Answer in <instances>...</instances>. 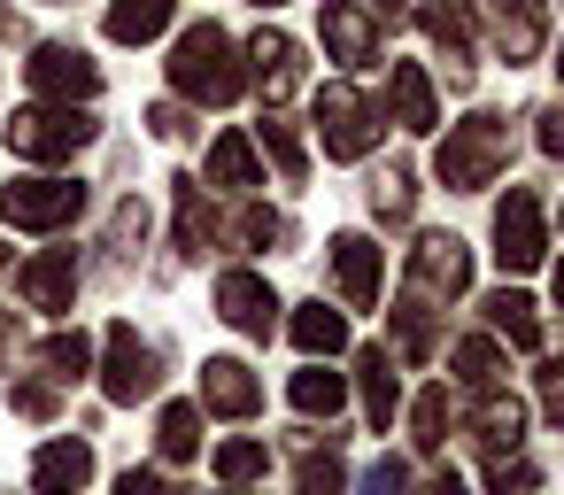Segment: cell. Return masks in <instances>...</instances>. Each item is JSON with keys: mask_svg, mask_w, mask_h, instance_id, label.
<instances>
[{"mask_svg": "<svg viewBox=\"0 0 564 495\" xmlns=\"http://www.w3.org/2000/svg\"><path fill=\"white\" fill-rule=\"evenodd\" d=\"M171 86H178L186 101H202V109H225V101H240L248 71L232 63V40H225L217 24H194V32L171 47Z\"/></svg>", "mask_w": 564, "mask_h": 495, "instance_id": "obj_1", "label": "cell"}, {"mask_svg": "<svg viewBox=\"0 0 564 495\" xmlns=\"http://www.w3.org/2000/svg\"><path fill=\"white\" fill-rule=\"evenodd\" d=\"M510 163V125L502 117H464V125H448V140H441V155H433V171H441V186L448 194H479V186H495V171Z\"/></svg>", "mask_w": 564, "mask_h": 495, "instance_id": "obj_2", "label": "cell"}, {"mask_svg": "<svg viewBox=\"0 0 564 495\" xmlns=\"http://www.w3.org/2000/svg\"><path fill=\"white\" fill-rule=\"evenodd\" d=\"M0 217L24 233H63L70 217H86V186L78 179H9L0 186Z\"/></svg>", "mask_w": 564, "mask_h": 495, "instance_id": "obj_3", "label": "cell"}, {"mask_svg": "<svg viewBox=\"0 0 564 495\" xmlns=\"http://www.w3.org/2000/svg\"><path fill=\"white\" fill-rule=\"evenodd\" d=\"M86 140H94V117L55 109V101H32V109H17V125H9V148H17L24 163H63V155H78Z\"/></svg>", "mask_w": 564, "mask_h": 495, "instance_id": "obj_4", "label": "cell"}, {"mask_svg": "<svg viewBox=\"0 0 564 495\" xmlns=\"http://www.w3.org/2000/svg\"><path fill=\"white\" fill-rule=\"evenodd\" d=\"M317 132H325V155L356 163V155L379 148V109H371L356 86H325V94H317Z\"/></svg>", "mask_w": 564, "mask_h": 495, "instance_id": "obj_5", "label": "cell"}, {"mask_svg": "<svg viewBox=\"0 0 564 495\" xmlns=\"http://www.w3.org/2000/svg\"><path fill=\"white\" fill-rule=\"evenodd\" d=\"M24 78H32V94H47L55 109H78V101L101 94V71H94L78 47H40V55L24 63Z\"/></svg>", "mask_w": 564, "mask_h": 495, "instance_id": "obj_6", "label": "cell"}, {"mask_svg": "<svg viewBox=\"0 0 564 495\" xmlns=\"http://www.w3.org/2000/svg\"><path fill=\"white\" fill-rule=\"evenodd\" d=\"M549 256V240H541V202L525 194V186H510V202L495 209V263L502 271H533Z\"/></svg>", "mask_w": 564, "mask_h": 495, "instance_id": "obj_7", "label": "cell"}, {"mask_svg": "<svg viewBox=\"0 0 564 495\" xmlns=\"http://www.w3.org/2000/svg\"><path fill=\"white\" fill-rule=\"evenodd\" d=\"M410 287H417V294H464V287H471V248H464L456 233H425V240L410 248Z\"/></svg>", "mask_w": 564, "mask_h": 495, "instance_id": "obj_8", "label": "cell"}, {"mask_svg": "<svg viewBox=\"0 0 564 495\" xmlns=\"http://www.w3.org/2000/svg\"><path fill=\"white\" fill-rule=\"evenodd\" d=\"M325 55L348 63V71L379 63V17L364 9V0H325Z\"/></svg>", "mask_w": 564, "mask_h": 495, "instance_id": "obj_9", "label": "cell"}, {"mask_svg": "<svg viewBox=\"0 0 564 495\" xmlns=\"http://www.w3.org/2000/svg\"><path fill=\"white\" fill-rule=\"evenodd\" d=\"M487 32H495V55L502 63H533L541 40H549V9H541V0H495Z\"/></svg>", "mask_w": 564, "mask_h": 495, "instance_id": "obj_10", "label": "cell"}, {"mask_svg": "<svg viewBox=\"0 0 564 495\" xmlns=\"http://www.w3.org/2000/svg\"><path fill=\"white\" fill-rule=\"evenodd\" d=\"M17 287H24V302H32V310L63 318V310L78 302V248H47V256H32Z\"/></svg>", "mask_w": 564, "mask_h": 495, "instance_id": "obj_11", "label": "cell"}, {"mask_svg": "<svg viewBox=\"0 0 564 495\" xmlns=\"http://www.w3.org/2000/svg\"><path fill=\"white\" fill-rule=\"evenodd\" d=\"M217 318L263 341V333L279 325V294H271V287L256 279V271H225V279H217Z\"/></svg>", "mask_w": 564, "mask_h": 495, "instance_id": "obj_12", "label": "cell"}, {"mask_svg": "<svg viewBox=\"0 0 564 495\" xmlns=\"http://www.w3.org/2000/svg\"><path fill=\"white\" fill-rule=\"evenodd\" d=\"M101 387L117 402H140L155 387V348L140 341V325H109V372H101Z\"/></svg>", "mask_w": 564, "mask_h": 495, "instance_id": "obj_13", "label": "cell"}, {"mask_svg": "<svg viewBox=\"0 0 564 495\" xmlns=\"http://www.w3.org/2000/svg\"><path fill=\"white\" fill-rule=\"evenodd\" d=\"M248 63H256L263 101H294V94H302V47H294L286 32H256V40H248Z\"/></svg>", "mask_w": 564, "mask_h": 495, "instance_id": "obj_14", "label": "cell"}, {"mask_svg": "<svg viewBox=\"0 0 564 495\" xmlns=\"http://www.w3.org/2000/svg\"><path fill=\"white\" fill-rule=\"evenodd\" d=\"M202 402H209L217 418H248V410L263 402V387H256V372H248L240 356H209V364H202Z\"/></svg>", "mask_w": 564, "mask_h": 495, "instance_id": "obj_15", "label": "cell"}, {"mask_svg": "<svg viewBox=\"0 0 564 495\" xmlns=\"http://www.w3.org/2000/svg\"><path fill=\"white\" fill-rule=\"evenodd\" d=\"M333 279H340L348 310H371V302H379V248H371L364 233H340V240H333Z\"/></svg>", "mask_w": 564, "mask_h": 495, "instance_id": "obj_16", "label": "cell"}, {"mask_svg": "<svg viewBox=\"0 0 564 495\" xmlns=\"http://www.w3.org/2000/svg\"><path fill=\"white\" fill-rule=\"evenodd\" d=\"M86 480H94V449L86 441H47L32 456V487L40 495H86Z\"/></svg>", "mask_w": 564, "mask_h": 495, "instance_id": "obj_17", "label": "cell"}, {"mask_svg": "<svg viewBox=\"0 0 564 495\" xmlns=\"http://www.w3.org/2000/svg\"><path fill=\"white\" fill-rule=\"evenodd\" d=\"M387 86H394V117H402L410 132H433V125H441V101H433V78H425L417 63H394V71H387Z\"/></svg>", "mask_w": 564, "mask_h": 495, "instance_id": "obj_18", "label": "cell"}, {"mask_svg": "<svg viewBox=\"0 0 564 495\" xmlns=\"http://www.w3.org/2000/svg\"><path fill=\"white\" fill-rule=\"evenodd\" d=\"M171 17H178V0H109V40H117V47H140V40H155Z\"/></svg>", "mask_w": 564, "mask_h": 495, "instance_id": "obj_19", "label": "cell"}, {"mask_svg": "<svg viewBox=\"0 0 564 495\" xmlns=\"http://www.w3.org/2000/svg\"><path fill=\"white\" fill-rule=\"evenodd\" d=\"M209 186H225V194L263 186V171H256V140H248V132H225V140L209 148Z\"/></svg>", "mask_w": 564, "mask_h": 495, "instance_id": "obj_20", "label": "cell"}, {"mask_svg": "<svg viewBox=\"0 0 564 495\" xmlns=\"http://www.w3.org/2000/svg\"><path fill=\"white\" fill-rule=\"evenodd\" d=\"M286 333H294L302 356H340V348H348V325H340V310H325V302H302V310L286 318Z\"/></svg>", "mask_w": 564, "mask_h": 495, "instance_id": "obj_21", "label": "cell"}, {"mask_svg": "<svg viewBox=\"0 0 564 495\" xmlns=\"http://www.w3.org/2000/svg\"><path fill=\"white\" fill-rule=\"evenodd\" d=\"M487 325H495L510 348H541V318H533V302H525L518 287H495V294H487Z\"/></svg>", "mask_w": 564, "mask_h": 495, "instance_id": "obj_22", "label": "cell"}, {"mask_svg": "<svg viewBox=\"0 0 564 495\" xmlns=\"http://www.w3.org/2000/svg\"><path fill=\"white\" fill-rule=\"evenodd\" d=\"M356 372H364V410H371V426L387 433V418H394V402H402V395H394V364H387V348H364Z\"/></svg>", "mask_w": 564, "mask_h": 495, "instance_id": "obj_23", "label": "cell"}, {"mask_svg": "<svg viewBox=\"0 0 564 495\" xmlns=\"http://www.w3.org/2000/svg\"><path fill=\"white\" fill-rule=\"evenodd\" d=\"M340 402H348V379H340V372H325V364L294 372V410H302V418H333Z\"/></svg>", "mask_w": 564, "mask_h": 495, "instance_id": "obj_24", "label": "cell"}, {"mask_svg": "<svg viewBox=\"0 0 564 495\" xmlns=\"http://www.w3.org/2000/svg\"><path fill=\"white\" fill-rule=\"evenodd\" d=\"M155 449H163L171 464H186V456L202 449V410H194V402H171V410L155 418Z\"/></svg>", "mask_w": 564, "mask_h": 495, "instance_id": "obj_25", "label": "cell"}, {"mask_svg": "<svg viewBox=\"0 0 564 495\" xmlns=\"http://www.w3.org/2000/svg\"><path fill=\"white\" fill-rule=\"evenodd\" d=\"M387 318H394V341H402V356H410V364H425V356H433V310H425V294L394 302Z\"/></svg>", "mask_w": 564, "mask_h": 495, "instance_id": "obj_26", "label": "cell"}, {"mask_svg": "<svg viewBox=\"0 0 564 495\" xmlns=\"http://www.w3.org/2000/svg\"><path fill=\"white\" fill-rule=\"evenodd\" d=\"M502 372H510V364H502V348H495V341H456V379H464V387L495 395V387H502Z\"/></svg>", "mask_w": 564, "mask_h": 495, "instance_id": "obj_27", "label": "cell"}, {"mask_svg": "<svg viewBox=\"0 0 564 495\" xmlns=\"http://www.w3.org/2000/svg\"><path fill=\"white\" fill-rule=\"evenodd\" d=\"M471 433H479L487 449H518V433H525V402H510V395H487Z\"/></svg>", "mask_w": 564, "mask_h": 495, "instance_id": "obj_28", "label": "cell"}, {"mask_svg": "<svg viewBox=\"0 0 564 495\" xmlns=\"http://www.w3.org/2000/svg\"><path fill=\"white\" fill-rule=\"evenodd\" d=\"M86 364H94V348H86V333H55V341H40V372L47 379H86Z\"/></svg>", "mask_w": 564, "mask_h": 495, "instance_id": "obj_29", "label": "cell"}, {"mask_svg": "<svg viewBox=\"0 0 564 495\" xmlns=\"http://www.w3.org/2000/svg\"><path fill=\"white\" fill-rule=\"evenodd\" d=\"M410 202H417V186H410V171H402V163H387V171L371 179V217H387V225H402V217H410Z\"/></svg>", "mask_w": 564, "mask_h": 495, "instance_id": "obj_30", "label": "cell"}, {"mask_svg": "<svg viewBox=\"0 0 564 495\" xmlns=\"http://www.w3.org/2000/svg\"><path fill=\"white\" fill-rule=\"evenodd\" d=\"M209 233H217V225H209V209H202V179H178V248L202 256Z\"/></svg>", "mask_w": 564, "mask_h": 495, "instance_id": "obj_31", "label": "cell"}, {"mask_svg": "<svg viewBox=\"0 0 564 495\" xmlns=\"http://www.w3.org/2000/svg\"><path fill=\"white\" fill-rule=\"evenodd\" d=\"M410 441H417V449H441V441H448V387H425V395H417Z\"/></svg>", "mask_w": 564, "mask_h": 495, "instance_id": "obj_32", "label": "cell"}, {"mask_svg": "<svg viewBox=\"0 0 564 495\" xmlns=\"http://www.w3.org/2000/svg\"><path fill=\"white\" fill-rule=\"evenodd\" d=\"M425 32H433V47H448V63H456V78H464V55H471L464 9H425Z\"/></svg>", "mask_w": 564, "mask_h": 495, "instance_id": "obj_33", "label": "cell"}, {"mask_svg": "<svg viewBox=\"0 0 564 495\" xmlns=\"http://www.w3.org/2000/svg\"><path fill=\"white\" fill-rule=\"evenodd\" d=\"M263 464H271L263 441H225V449H217V480H225V487H248Z\"/></svg>", "mask_w": 564, "mask_h": 495, "instance_id": "obj_34", "label": "cell"}, {"mask_svg": "<svg viewBox=\"0 0 564 495\" xmlns=\"http://www.w3.org/2000/svg\"><path fill=\"white\" fill-rule=\"evenodd\" d=\"M263 148H271V155H279V171H286V179L302 186L310 155H302V140H294V125H286V117H263Z\"/></svg>", "mask_w": 564, "mask_h": 495, "instance_id": "obj_35", "label": "cell"}, {"mask_svg": "<svg viewBox=\"0 0 564 495\" xmlns=\"http://www.w3.org/2000/svg\"><path fill=\"white\" fill-rule=\"evenodd\" d=\"M525 487H533V464L525 456H495L487 464V495H525Z\"/></svg>", "mask_w": 564, "mask_h": 495, "instance_id": "obj_36", "label": "cell"}, {"mask_svg": "<svg viewBox=\"0 0 564 495\" xmlns=\"http://www.w3.org/2000/svg\"><path fill=\"white\" fill-rule=\"evenodd\" d=\"M302 495H340V456H333V449H325V456H317V449L302 456Z\"/></svg>", "mask_w": 564, "mask_h": 495, "instance_id": "obj_37", "label": "cell"}, {"mask_svg": "<svg viewBox=\"0 0 564 495\" xmlns=\"http://www.w3.org/2000/svg\"><path fill=\"white\" fill-rule=\"evenodd\" d=\"M364 495H410V464H402V456H379V464L364 472Z\"/></svg>", "mask_w": 564, "mask_h": 495, "instance_id": "obj_38", "label": "cell"}, {"mask_svg": "<svg viewBox=\"0 0 564 495\" xmlns=\"http://www.w3.org/2000/svg\"><path fill=\"white\" fill-rule=\"evenodd\" d=\"M541 410L564 426V356H549V364H541Z\"/></svg>", "mask_w": 564, "mask_h": 495, "instance_id": "obj_39", "label": "cell"}, {"mask_svg": "<svg viewBox=\"0 0 564 495\" xmlns=\"http://www.w3.org/2000/svg\"><path fill=\"white\" fill-rule=\"evenodd\" d=\"M232 233H240L248 248H263V240H279V217H271V209H240V225H232Z\"/></svg>", "mask_w": 564, "mask_h": 495, "instance_id": "obj_40", "label": "cell"}, {"mask_svg": "<svg viewBox=\"0 0 564 495\" xmlns=\"http://www.w3.org/2000/svg\"><path fill=\"white\" fill-rule=\"evenodd\" d=\"M17 410H24V418H55V387L24 379V387H17Z\"/></svg>", "mask_w": 564, "mask_h": 495, "instance_id": "obj_41", "label": "cell"}, {"mask_svg": "<svg viewBox=\"0 0 564 495\" xmlns=\"http://www.w3.org/2000/svg\"><path fill=\"white\" fill-rule=\"evenodd\" d=\"M117 495H178V487H171L163 472H140V464H132V472L117 480Z\"/></svg>", "mask_w": 564, "mask_h": 495, "instance_id": "obj_42", "label": "cell"}, {"mask_svg": "<svg viewBox=\"0 0 564 495\" xmlns=\"http://www.w3.org/2000/svg\"><path fill=\"white\" fill-rule=\"evenodd\" d=\"M148 125H155V132H163V140H186V132H194V125H186V109H178V101H163V109H148Z\"/></svg>", "mask_w": 564, "mask_h": 495, "instance_id": "obj_43", "label": "cell"}, {"mask_svg": "<svg viewBox=\"0 0 564 495\" xmlns=\"http://www.w3.org/2000/svg\"><path fill=\"white\" fill-rule=\"evenodd\" d=\"M541 148L564 163V101H556V109H541Z\"/></svg>", "mask_w": 564, "mask_h": 495, "instance_id": "obj_44", "label": "cell"}, {"mask_svg": "<svg viewBox=\"0 0 564 495\" xmlns=\"http://www.w3.org/2000/svg\"><path fill=\"white\" fill-rule=\"evenodd\" d=\"M425 495H471V487H464V480H456V472H441V480H433V487H425Z\"/></svg>", "mask_w": 564, "mask_h": 495, "instance_id": "obj_45", "label": "cell"}, {"mask_svg": "<svg viewBox=\"0 0 564 495\" xmlns=\"http://www.w3.org/2000/svg\"><path fill=\"white\" fill-rule=\"evenodd\" d=\"M556 302H564V263H556Z\"/></svg>", "mask_w": 564, "mask_h": 495, "instance_id": "obj_46", "label": "cell"}, {"mask_svg": "<svg viewBox=\"0 0 564 495\" xmlns=\"http://www.w3.org/2000/svg\"><path fill=\"white\" fill-rule=\"evenodd\" d=\"M0 341H9V318H0Z\"/></svg>", "mask_w": 564, "mask_h": 495, "instance_id": "obj_47", "label": "cell"}, {"mask_svg": "<svg viewBox=\"0 0 564 495\" xmlns=\"http://www.w3.org/2000/svg\"><path fill=\"white\" fill-rule=\"evenodd\" d=\"M256 9H279V0H256Z\"/></svg>", "mask_w": 564, "mask_h": 495, "instance_id": "obj_48", "label": "cell"}, {"mask_svg": "<svg viewBox=\"0 0 564 495\" xmlns=\"http://www.w3.org/2000/svg\"><path fill=\"white\" fill-rule=\"evenodd\" d=\"M225 495H248V487H225Z\"/></svg>", "mask_w": 564, "mask_h": 495, "instance_id": "obj_49", "label": "cell"}, {"mask_svg": "<svg viewBox=\"0 0 564 495\" xmlns=\"http://www.w3.org/2000/svg\"><path fill=\"white\" fill-rule=\"evenodd\" d=\"M0 263H9V248H0Z\"/></svg>", "mask_w": 564, "mask_h": 495, "instance_id": "obj_50", "label": "cell"}, {"mask_svg": "<svg viewBox=\"0 0 564 495\" xmlns=\"http://www.w3.org/2000/svg\"><path fill=\"white\" fill-rule=\"evenodd\" d=\"M556 71H564V63H556Z\"/></svg>", "mask_w": 564, "mask_h": 495, "instance_id": "obj_51", "label": "cell"}]
</instances>
